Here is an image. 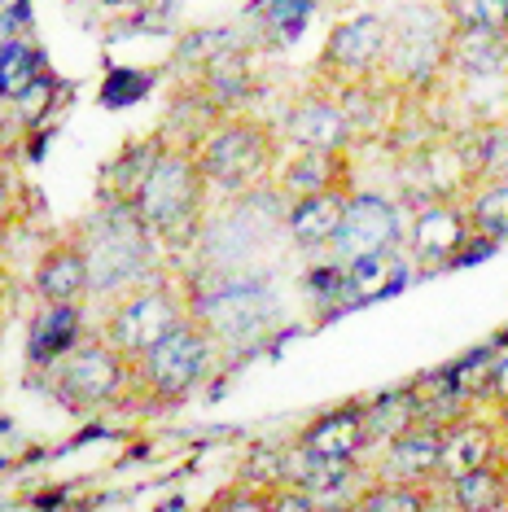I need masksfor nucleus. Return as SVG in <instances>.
Instances as JSON below:
<instances>
[{
  "label": "nucleus",
  "instance_id": "obj_1",
  "mask_svg": "<svg viewBox=\"0 0 508 512\" xmlns=\"http://www.w3.org/2000/svg\"><path fill=\"white\" fill-rule=\"evenodd\" d=\"M206 193L211 184L202 176L198 149L167 145L149 167V176L136 184V193L127 197V206L149 228V237L167 241V246H193L206 219Z\"/></svg>",
  "mask_w": 508,
  "mask_h": 512
},
{
  "label": "nucleus",
  "instance_id": "obj_2",
  "mask_svg": "<svg viewBox=\"0 0 508 512\" xmlns=\"http://www.w3.org/2000/svg\"><path fill=\"white\" fill-rule=\"evenodd\" d=\"M198 162L211 189L228 197H246L263 184H272L276 162H281V136H276L272 123L254 119V114L228 110L198 145Z\"/></svg>",
  "mask_w": 508,
  "mask_h": 512
},
{
  "label": "nucleus",
  "instance_id": "obj_3",
  "mask_svg": "<svg viewBox=\"0 0 508 512\" xmlns=\"http://www.w3.org/2000/svg\"><path fill=\"white\" fill-rule=\"evenodd\" d=\"M491 250H495V241L473 232L469 206L456 202V197H430V202H421L417 211H412L408 254L425 272H447V267L478 263V259H487Z\"/></svg>",
  "mask_w": 508,
  "mask_h": 512
},
{
  "label": "nucleus",
  "instance_id": "obj_4",
  "mask_svg": "<svg viewBox=\"0 0 508 512\" xmlns=\"http://www.w3.org/2000/svg\"><path fill=\"white\" fill-rule=\"evenodd\" d=\"M206 364H211V329H206V320L184 316L132 372H141L145 390L154 394L158 403L171 407V403L189 399L193 386L202 381Z\"/></svg>",
  "mask_w": 508,
  "mask_h": 512
},
{
  "label": "nucleus",
  "instance_id": "obj_5",
  "mask_svg": "<svg viewBox=\"0 0 508 512\" xmlns=\"http://www.w3.org/2000/svg\"><path fill=\"white\" fill-rule=\"evenodd\" d=\"M132 364L114 342H79L75 351L57 359L53 386L71 407H106L123 394V381Z\"/></svg>",
  "mask_w": 508,
  "mask_h": 512
},
{
  "label": "nucleus",
  "instance_id": "obj_6",
  "mask_svg": "<svg viewBox=\"0 0 508 512\" xmlns=\"http://www.w3.org/2000/svg\"><path fill=\"white\" fill-rule=\"evenodd\" d=\"M386 44H390V22L381 14H355L342 18L329 31L325 49H320V79H329L333 88L351 84V79L377 75L386 62Z\"/></svg>",
  "mask_w": 508,
  "mask_h": 512
},
{
  "label": "nucleus",
  "instance_id": "obj_7",
  "mask_svg": "<svg viewBox=\"0 0 508 512\" xmlns=\"http://www.w3.org/2000/svg\"><path fill=\"white\" fill-rule=\"evenodd\" d=\"M184 320L180 302L167 289H136L127 294L106 320V342H114L127 355V364H141L163 337Z\"/></svg>",
  "mask_w": 508,
  "mask_h": 512
},
{
  "label": "nucleus",
  "instance_id": "obj_8",
  "mask_svg": "<svg viewBox=\"0 0 508 512\" xmlns=\"http://www.w3.org/2000/svg\"><path fill=\"white\" fill-rule=\"evenodd\" d=\"M399 241H403V232H399L395 202H386L377 193H351L346 197L342 228L329 246V259L355 263V259H368V254L399 250Z\"/></svg>",
  "mask_w": 508,
  "mask_h": 512
},
{
  "label": "nucleus",
  "instance_id": "obj_9",
  "mask_svg": "<svg viewBox=\"0 0 508 512\" xmlns=\"http://www.w3.org/2000/svg\"><path fill=\"white\" fill-rule=\"evenodd\" d=\"M276 193L281 197H307V193H320V189H351V154L346 149H298L276 162Z\"/></svg>",
  "mask_w": 508,
  "mask_h": 512
},
{
  "label": "nucleus",
  "instance_id": "obj_10",
  "mask_svg": "<svg viewBox=\"0 0 508 512\" xmlns=\"http://www.w3.org/2000/svg\"><path fill=\"white\" fill-rule=\"evenodd\" d=\"M281 136L298 149H351V127H346L342 106L329 92H311L294 101L281 123Z\"/></svg>",
  "mask_w": 508,
  "mask_h": 512
},
{
  "label": "nucleus",
  "instance_id": "obj_11",
  "mask_svg": "<svg viewBox=\"0 0 508 512\" xmlns=\"http://www.w3.org/2000/svg\"><path fill=\"white\" fill-rule=\"evenodd\" d=\"M298 447H307L311 456L325 460H360L373 438H368V421H364V403H346L333 407V412L316 416L303 434H298Z\"/></svg>",
  "mask_w": 508,
  "mask_h": 512
},
{
  "label": "nucleus",
  "instance_id": "obj_12",
  "mask_svg": "<svg viewBox=\"0 0 508 512\" xmlns=\"http://www.w3.org/2000/svg\"><path fill=\"white\" fill-rule=\"evenodd\" d=\"M438 469H443V429L438 425L417 421L386 442L381 477L390 482H438Z\"/></svg>",
  "mask_w": 508,
  "mask_h": 512
},
{
  "label": "nucleus",
  "instance_id": "obj_13",
  "mask_svg": "<svg viewBox=\"0 0 508 512\" xmlns=\"http://www.w3.org/2000/svg\"><path fill=\"white\" fill-rule=\"evenodd\" d=\"M447 75L460 79V84L508 75V36L482 27H452V36H447Z\"/></svg>",
  "mask_w": 508,
  "mask_h": 512
},
{
  "label": "nucleus",
  "instance_id": "obj_14",
  "mask_svg": "<svg viewBox=\"0 0 508 512\" xmlns=\"http://www.w3.org/2000/svg\"><path fill=\"white\" fill-rule=\"evenodd\" d=\"M351 193L355 189H320V193L294 197L290 215H285V228H290L294 246L298 250H329L333 237H338V228H342L346 197Z\"/></svg>",
  "mask_w": 508,
  "mask_h": 512
},
{
  "label": "nucleus",
  "instance_id": "obj_15",
  "mask_svg": "<svg viewBox=\"0 0 508 512\" xmlns=\"http://www.w3.org/2000/svg\"><path fill=\"white\" fill-rule=\"evenodd\" d=\"M491 460H500V425L478 421V416H460L456 425L443 429V469H438V482H452V477L473 473Z\"/></svg>",
  "mask_w": 508,
  "mask_h": 512
},
{
  "label": "nucleus",
  "instance_id": "obj_16",
  "mask_svg": "<svg viewBox=\"0 0 508 512\" xmlns=\"http://www.w3.org/2000/svg\"><path fill=\"white\" fill-rule=\"evenodd\" d=\"M36 289L44 302H84L92 289V259L88 246L62 241L40 259L36 267Z\"/></svg>",
  "mask_w": 508,
  "mask_h": 512
},
{
  "label": "nucleus",
  "instance_id": "obj_17",
  "mask_svg": "<svg viewBox=\"0 0 508 512\" xmlns=\"http://www.w3.org/2000/svg\"><path fill=\"white\" fill-rule=\"evenodd\" d=\"M202 92L215 101L219 110H237L241 101H250L254 92V66L246 49H237V44H224V49H215L211 57L202 62Z\"/></svg>",
  "mask_w": 508,
  "mask_h": 512
},
{
  "label": "nucleus",
  "instance_id": "obj_18",
  "mask_svg": "<svg viewBox=\"0 0 508 512\" xmlns=\"http://www.w3.org/2000/svg\"><path fill=\"white\" fill-rule=\"evenodd\" d=\"M447 486V504L460 512H504L508 508V460H491L473 473L452 477Z\"/></svg>",
  "mask_w": 508,
  "mask_h": 512
},
{
  "label": "nucleus",
  "instance_id": "obj_19",
  "mask_svg": "<svg viewBox=\"0 0 508 512\" xmlns=\"http://www.w3.org/2000/svg\"><path fill=\"white\" fill-rule=\"evenodd\" d=\"M79 302H49V311H40V320L31 324V359L40 364H57L66 351L79 346Z\"/></svg>",
  "mask_w": 508,
  "mask_h": 512
},
{
  "label": "nucleus",
  "instance_id": "obj_20",
  "mask_svg": "<svg viewBox=\"0 0 508 512\" xmlns=\"http://www.w3.org/2000/svg\"><path fill=\"white\" fill-rule=\"evenodd\" d=\"M403 285V259L399 250H386V254H368V259H355L346 263V307L351 302H373L381 294Z\"/></svg>",
  "mask_w": 508,
  "mask_h": 512
},
{
  "label": "nucleus",
  "instance_id": "obj_21",
  "mask_svg": "<svg viewBox=\"0 0 508 512\" xmlns=\"http://www.w3.org/2000/svg\"><path fill=\"white\" fill-rule=\"evenodd\" d=\"M364 421H368V438H373V447L381 442L386 447L390 438H399L403 429H412L421 421V399L412 386H403L395 394H381V399L364 403Z\"/></svg>",
  "mask_w": 508,
  "mask_h": 512
},
{
  "label": "nucleus",
  "instance_id": "obj_22",
  "mask_svg": "<svg viewBox=\"0 0 508 512\" xmlns=\"http://www.w3.org/2000/svg\"><path fill=\"white\" fill-rule=\"evenodd\" d=\"M469 206V219H473V232L491 237L495 246L508 241V176L500 180H482L478 189L465 197Z\"/></svg>",
  "mask_w": 508,
  "mask_h": 512
},
{
  "label": "nucleus",
  "instance_id": "obj_23",
  "mask_svg": "<svg viewBox=\"0 0 508 512\" xmlns=\"http://www.w3.org/2000/svg\"><path fill=\"white\" fill-rule=\"evenodd\" d=\"M434 504L438 499L434 491H425V482H390V477H381V482L355 495L360 512H425Z\"/></svg>",
  "mask_w": 508,
  "mask_h": 512
},
{
  "label": "nucleus",
  "instance_id": "obj_24",
  "mask_svg": "<svg viewBox=\"0 0 508 512\" xmlns=\"http://www.w3.org/2000/svg\"><path fill=\"white\" fill-rule=\"evenodd\" d=\"M36 79H40V57L31 44H22V40L0 44V97L18 101Z\"/></svg>",
  "mask_w": 508,
  "mask_h": 512
},
{
  "label": "nucleus",
  "instance_id": "obj_25",
  "mask_svg": "<svg viewBox=\"0 0 508 512\" xmlns=\"http://www.w3.org/2000/svg\"><path fill=\"white\" fill-rule=\"evenodd\" d=\"M452 27H482L508 36V0H438Z\"/></svg>",
  "mask_w": 508,
  "mask_h": 512
},
{
  "label": "nucleus",
  "instance_id": "obj_26",
  "mask_svg": "<svg viewBox=\"0 0 508 512\" xmlns=\"http://www.w3.org/2000/svg\"><path fill=\"white\" fill-rule=\"evenodd\" d=\"M307 14H311V0H272V5H268V27L281 31V36L290 40V36L303 31Z\"/></svg>",
  "mask_w": 508,
  "mask_h": 512
},
{
  "label": "nucleus",
  "instance_id": "obj_27",
  "mask_svg": "<svg viewBox=\"0 0 508 512\" xmlns=\"http://www.w3.org/2000/svg\"><path fill=\"white\" fill-rule=\"evenodd\" d=\"M14 106H18V119H22V123H27V127H36V123L44 119V114L53 110V84L40 75L36 84H31V88H27V92H22V97L14 101Z\"/></svg>",
  "mask_w": 508,
  "mask_h": 512
},
{
  "label": "nucleus",
  "instance_id": "obj_28",
  "mask_svg": "<svg viewBox=\"0 0 508 512\" xmlns=\"http://www.w3.org/2000/svg\"><path fill=\"white\" fill-rule=\"evenodd\" d=\"M482 403H491L500 416H508V346L495 351V364H491L487 390H482Z\"/></svg>",
  "mask_w": 508,
  "mask_h": 512
},
{
  "label": "nucleus",
  "instance_id": "obj_29",
  "mask_svg": "<svg viewBox=\"0 0 508 512\" xmlns=\"http://www.w3.org/2000/svg\"><path fill=\"white\" fill-rule=\"evenodd\" d=\"M18 14H22V0H0V31L14 27Z\"/></svg>",
  "mask_w": 508,
  "mask_h": 512
},
{
  "label": "nucleus",
  "instance_id": "obj_30",
  "mask_svg": "<svg viewBox=\"0 0 508 512\" xmlns=\"http://www.w3.org/2000/svg\"><path fill=\"white\" fill-rule=\"evenodd\" d=\"M504 425H508V416H504Z\"/></svg>",
  "mask_w": 508,
  "mask_h": 512
}]
</instances>
